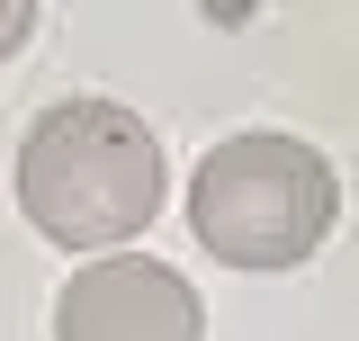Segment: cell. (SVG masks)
Listing matches in <instances>:
<instances>
[{
	"instance_id": "obj_1",
	"label": "cell",
	"mask_w": 359,
	"mask_h": 341,
	"mask_svg": "<svg viewBox=\"0 0 359 341\" xmlns=\"http://www.w3.org/2000/svg\"><path fill=\"white\" fill-rule=\"evenodd\" d=\"M18 207L63 252H117L162 215V135L126 99H54L18 135Z\"/></svg>"
},
{
	"instance_id": "obj_2",
	"label": "cell",
	"mask_w": 359,
	"mask_h": 341,
	"mask_svg": "<svg viewBox=\"0 0 359 341\" xmlns=\"http://www.w3.org/2000/svg\"><path fill=\"white\" fill-rule=\"evenodd\" d=\"M332 225H341V170L306 135L252 126L189 170V234L224 269H297L332 243Z\"/></svg>"
},
{
	"instance_id": "obj_3",
	"label": "cell",
	"mask_w": 359,
	"mask_h": 341,
	"mask_svg": "<svg viewBox=\"0 0 359 341\" xmlns=\"http://www.w3.org/2000/svg\"><path fill=\"white\" fill-rule=\"evenodd\" d=\"M54 341H207V305L153 252H108L63 279Z\"/></svg>"
},
{
	"instance_id": "obj_4",
	"label": "cell",
	"mask_w": 359,
	"mask_h": 341,
	"mask_svg": "<svg viewBox=\"0 0 359 341\" xmlns=\"http://www.w3.org/2000/svg\"><path fill=\"white\" fill-rule=\"evenodd\" d=\"M27 36H36V9H27V0H0V63H9Z\"/></svg>"
}]
</instances>
